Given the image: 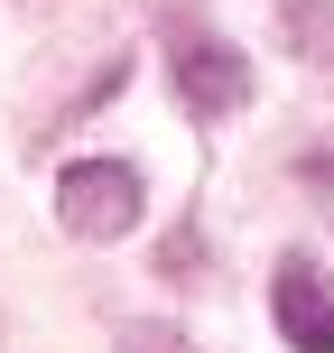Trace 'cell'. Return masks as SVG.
I'll return each mask as SVG.
<instances>
[{
    "label": "cell",
    "mask_w": 334,
    "mask_h": 353,
    "mask_svg": "<svg viewBox=\"0 0 334 353\" xmlns=\"http://www.w3.org/2000/svg\"><path fill=\"white\" fill-rule=\"evenodd\" d=\"M167 84H176V103L195 121H223V112L251 103V56L186 10V19H167Z\"/></svg>",
    "instance_id": "6da1fadb"
},
{
    "label": "cell",
    "mask_w": 334,
    "mask_h": 353,
    "mask_svg": "<svg viewBox=\"0 0 334 353\" xmlns=\"http://www.w3.org/2000/svg\"><path fill=\"white\" fill-rule=\"evenodd\" d=\"M269 316H279V335L298 344V353H334V279H325L316 261H279Z\"/></svg>",
    "instance_id": "3957f363"
},
{
    "label": "cell",
    "mask_w": 334,
    "mask_h": 353,
    "mask_svg": "<svg viewBox=\"0 0 334 353\" xmlns=\"http://www.w3.org/2000/svg\"><path fill=\"white\" fill-rule=\"evenodd\" d=\"M288 19H298V56H334V0H288Z\"/></svg>",
    "instance_id": "277c9868"
},
{
    "label": "cell",
    "mask_w": 334,
    "mask_h": 353,
    "mask_svg": "<svg viewBox=\"0 0 334 353\" xmlns=\"http://www.w3.org/2000/svg\"><path fill=\"white\" fill-rule=\"evenodd\" d=\"M56 223L84 232V242H112V232L140 223V168L130 159H74L56 176Z\"/></svg>",
    "instance_id": "7a4b0ae2"
},
{
    "label": "cell",
    "mask_w": 334,
    "mask_h": 353,
    "mask_svg": "<svg viewBox=\"0 0 334 353\" xmlns=\"http://www.w3.org/2000/svg\"><path fill=\"white\" fill-rule=\"evenodd\" d=\"M121 353H205V344H186L176 325H121Z\"/></svg>",
    "instance_id": "5b68a950"
}]
</instances>
